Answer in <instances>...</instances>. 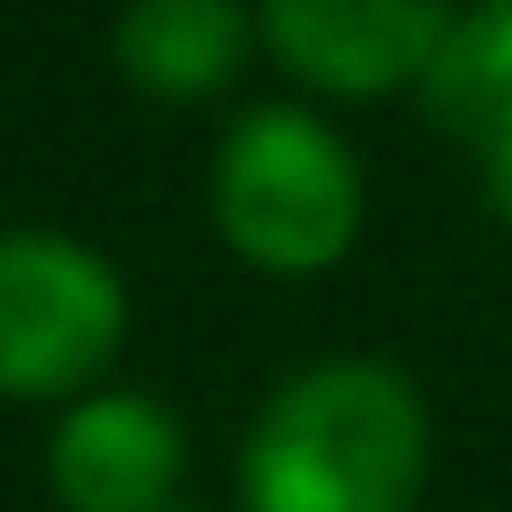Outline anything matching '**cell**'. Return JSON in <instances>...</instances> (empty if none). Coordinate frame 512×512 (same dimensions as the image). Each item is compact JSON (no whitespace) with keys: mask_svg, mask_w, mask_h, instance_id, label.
<instances>
[{"mask_svg":"<svg viewBox=\"0 0 512 512\" xmlns=\"http://www.w3.org/2000/svg\"><path fill=\"white\" fill-rule=\"evenodd\" d=\"M480 192H488V216L512 232V136H496V144L480 152Z\"/></svg>","mask_w":512,"mask_h":512,"instance_id":"obj_8","label":"cell"},{"mask_svg":"<svg viewBox=\"0 0 512 512\" xmlns=\"http://www.w3.org/2000/svg\"><path fill=\"white\" fill-rule=\"evenodd\" d=\"M464 8L472 0H256V40L296 88L376 104L416 88Z\"/></svg>","mask_w":512,"mask_h":512,"instance_id":"obj_4","label":"cell"},{"mask_svg":"<svg viewBox=\"0 0 512 512\" xmlns=\"http://www.w3.org/2000/svg\"><path fill=\"white\" fill-rule=\"evenodd\" d=\"M192 440L184 416L136 384H96L56 408L40 472L56 512H176Z\"/></svg>","mask_w":512,"mask_h":512,"instance_id":"obj_5","label":"cell"},{"mask_svg":"<svg viewBox=\"0 0 512 512\" xmlns=\"http://www.w3.org/2000/svg\"><path fill=\"white\" fill-rule=\"evenodd\" d=\"M120 264L56 224H0V400H80L128 344Z\"/></svg>","mask_w":512,"mask_h":512,"instance_id":"obj_3","label":"cell"},{"mask_svg":"<svg viewBox=\"0 0 512 512\" xmlns=\"http://www.w3.org/2000/svg\"><path fill=\"white\" fill-rule=\"evenodd\" d=\"M416 112L440 136L472 144V152H488L496 136H512V40L480 16V0L456 16V32L416 72Z\"/></svg>","mask_w":512,"mask_h":512,"instance_id":"obj_7","label":"cell"},{"mask_svg":"<svg viewBox=\"0 0 512 512\" xmlns=\"http://www.w3.org/2000/svg\"><path fill=\"white\" fill-rule=\"evenodd\" d=\"M208 216L216 240L264 272V280H320L352 256L368 224V176L352 144L312 104H248L216 136L208 168Z\"/></svg>","mask_w":512,"mask_h":512,"instance_id":"obj_2","label":"cell"},{"mask_svg":"<svg viewBox=\"0 0 512 512\" xmlns=\"http://www.w3.org/2000/svg\"><path fill=\"white\" fill-rule=\"evenodd\" d=\"M256 0H120L112 64L152 104H208L256 56Z\"/></svg>","mask_w":512,"mask_h":512,"instance_id":"obj_6","label":"cell"},{"mask_svg":"<svg viewBox=\"0 0 512 512\" xmlns=\"http://www.w3.org/2000/svg\"><path fill=\"white\" fill-rule=\"evenodd\" d=\"M480 16H488V24L504 32V40H512V0H480Z\"/></svg>","mask_w":512,"mask_h":512,"instance_id":"obj_9","label":"cell"},{"mask_svg":"<svg viewBox=\"0 0 512 512\" xmlns=\"http://www.w3.org/2000/svg\"><path fill=\"white\" fill-rule=\"evenodd\" d=\"M424 472L432 408L376 352L280 376L240 432V512H416Z\"/></svg>","mask_w":512,"mask_h":512,"instance_id":"obj_1","label":"cell"}]
</instances>
